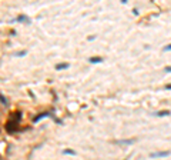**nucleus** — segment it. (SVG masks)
<instances>
[{
    "label": "nucleus",
    "instance_id": "obj_3",
    "mask_svg": "<svg viewBox=\"0 0 171 160\" xmlns=\"http://www.w3.org/2000/svg\"><path fill=\"white\" fill-rule=\"evenodd\" d=\"M68 67H70L68 63H59V64H56V70H63V69H68Z\"/></svg>",
    "mask_w": 171,
    "mask_h": 160
},
{
    "label": "nucleus",
    "instance_id": "obj_4",
    "mask_svg": "<svg viewBox=\"0 0 171 160\" xmlns=\"http://www.w3.org/2000/svg\"><path fill=\"white\" fill-rule=\"evenodd\" d=\"M47 116H49V113H43V114H39V116H37V117H34V123H37V122H39V120H41V119H44V117H47Z\"/></svg>",
    "mask_w": 171,
    "mask_h": 160
},
{
    "label": "nucleus",
    "instance_id": "obj_10",
    "mask_svg": "<svg viewBox=\"0 0 171 160\" xmlns=\"http://www.w3.org/2000/svg\"><path fill=\"white\" fill-rule=\"evenodd\" d=\"M165 71H168V73H171V66H165V69H164Z\"/></svg>",
    "mask_w": 171,
    "mask_h": 160
},
{
    "label": "nucleus",
    "instance_id": "obj_2",
    "mask_svg": "<svg viewBox=\"0 0 171 160\" xmlns=\"http://www.w3.org/2000/svg\"><path fill=\"white\" fill-rule=\"evenodd\" d=\"M170 110H160V112H157L155 113V116H158V117H164V116H170Z\"/></svg>",
    "mask_w": 171,
    "mask_h": 160
},
{
    "label": "nucleus",
    "instance_id": "obj_9",
    "mask_svg": "<svg viewBox=\"0 0 171 160\" xmlns=\"http://www.w3.org/2000/svg\"><path fill=\"white\" fill-rule=\"evenodd\" d=\"M63 153H64V154H74V152H73V150H70V149H67V150H64Z\"/></svg>",
    "mask_w": 171,
    "mask_h": 160
},
{
    "label": "nucleus",
    "instance_id": "obj_1",
    "mask_svg": "<svg viewBox=\"0 0 171 160\" xmlns=\"http://www.w3.org/2000/svg\"><path fill=\"white\" fill-rule=\"evenodd\" d=\"M167 156H170V152H154L150 154V157L151 159H157V157H167Z\"/></svg>",
    "mask_w": 171,
    "mask_h": 160
},
{
    "label": "nucleus",
    "instance_id": "obj_12",
    "mask_svg": "<svg viewBox=\"0 0 171 160\" xmlns=\"http://www.w3.org/2000/svg\"><path fill=\"white\" fill-rule=\"evenodd\" d=\"M26 54V52H20V53H17V56H24Z\"/></svg>",
    "mask_w": 171,
    "mask_h": 160
},
{
    "label": "nucleus",
    "instance_id": "obj_8",
    "mask_svg": "<svg viewBox=\"0 0 171 160\" xmlns=\"http://www.w3.org/2000/svg\"><path fill=\"white\" fill-rule=\"evenodd\" d=\"M0 99H1V105H3V106H7V99H6L3 94L0 96Z\"/></svg>",
    "mask_w": 171,
    "mask_h": 160
},
{
    "label": "nucleus",
    "instance_id": "obj_13",
    "mask_svg": "<svg viewBox=\"0 0 171 160\" xmlns=\"http://www.w3.org/2000/svg\"><path fill=\"white\" fill-rule=\"evenodd\" d=\"M165 89H170V90H171V85H168V86H165Z\"/></svg>",
    "mask_w": 171,
    "mask_h": 160
},
{
    "label": "nucleus",
    "instance_id": "obj_7",
    "mask_svg": "<svg viewBox=\"0 0 171 160\" xmlns=\"http://www.w3.org/2000/svg\"><path fill=\"white\" fill-rule=\"evenodd\" d=\"M16 20H17V21H27V23H30V19L26 17V16H19Z\"/></svg>",
    "mask_w": 171,
    "mask_h": 160
},
{
    "label": "nucleus",
    "instance_id": "obj_6",
    "mask_svg": "<svg viewBox=\"0 0 171 160\" xmlns=\"http://www.w3.org/2000/svg\"><path fill=\"white\" fill-rule=\"evenodd\" d=\"M136 140L134 139H128V140H120V142H117L119 144H131V143H134Z\"/></svg>",
    "mask_w": 171,
    "mask_h": 160
},
{
    "label": "nucleus",
    "instance_id": "obj_11",
    "mask_svg": "<svg viewBox=\"0 0 171 160\" xmlns=\"http://www.w3.org/2000/svg\"><path fill=\"white\" fill-rule=\"evenodd\" d=\"M164 50H167V52H168V50H171V44H168V46H165V47H164Z\"/></svg>",
    "mask_w": 171,
    "mask_h": 160
},
{
    "label": "nucleus",
    "instance_id": "obj_5",
    "mask_svg": "<svg viewBox=\"0 0 171 160\" xmlns=\"http://www.w3.org/2000/svg\"><path fill=\"white\" fill-rule=\"evenodd\" d=\"M88 62H90V63H101L103 59H101V57H90V59H88Z\"/></svg>",
    "mask_w": 171,
    "mask_h": 160
}]
</instances>
